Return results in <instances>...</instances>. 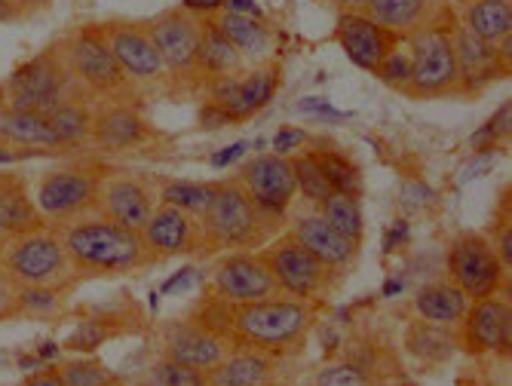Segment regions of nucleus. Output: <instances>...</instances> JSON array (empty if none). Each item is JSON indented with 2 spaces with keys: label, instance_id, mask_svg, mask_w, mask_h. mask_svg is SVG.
<instances>
[{
  "label": "nucleus",
  "instance_id": "nucleus-1",
  "mask_svg": "<svg viewBox=\"0 0 512 386\" xmlns=\"http://www.w3.org/2000/svg\"><path fill=\"white\" fill-rule=\"evenodd\" d=\"M188 316L218 334L230 350H252L289 362L307 350L319 307L286 295L252 304H227L206 292Z\"/></svg>",
  "mask_w": 512,
  "mask_h": 386
},
{
  "label": "nucleus",
  "instance_id": "nucleus-2",
  "mask_svg": "<svg viewBox=\"0 0 512 386\" xmlns=\"http://www.w3.org/2000/svg\"><path fill=\"white\" fill-rule=\"evenodd\" d=\"M56 230L80 279L123 276V273L154 267V258L145 246L142 233L126 230L99 212L62 221L56 224Z\"/></svg>",
  "mask_w": 512,
  "mask_h": 386
},
{
  "label": "nucleus",
  "instance_id": "nucleus-3",
  "mask_svg": "<svg viewBox=\"0 0 512 386\" xmlns=\"http://www.w3.org/2000/svg\"><path fill=\"white\" fill-rule=\"evenodd\" d=\"M203 227V255L215 252H255L264 249L273 236L283 233L286 218L267 215L252 203L243 184L227 175L215 181V197L200 218Z\"/></svg>",
  "mask_w": 512,
  "mask_h": 386
},
{
  "label": "nucleus",
  "instance_id": "nucleus-4",
  "mask_svg": "<svg viewBox=\"0 0 512 386\" xmlns=\"http://www.w3.org/2000/svg\"><path fill=\"white\" fill-rule=\"evenodd\" d=\"M0 270H4L19 288L43 285V288H56L62 295H68L80 282L59 239L56 224H40L0 246Z\"/></svg>",
  "mask_w": 512,
  "mask_h": 386
},
{
  "label": "nucleus",
  "instance_id": "nucleus-5",
  "mask_svg": "<svg viewBox=\"0 0 512 386\" xmlns=\"http://www.w3.org/2000/svg\"><path fill=\"white\" fill-rule=\"evenodd\" d=\"M111 169L96 160L62 163L37 178L31 200L46 224H62L99 209V190Z\"/></svg>",
  "mask_w": 512,
  "mask_h": 386
},
{
  "label": "nucleus",
  "instance_id": "nucleus-6",
  "mask_svg": "<svg viewBox=\"0 0 512 386\" xmlns=\"http://www.w3.org/2000/svg\"><path fill=\"white\" fill-rule=\"evenodd\" d=\"M80 95L89 99V95L77 86V80L71 77L59 46H50L46 53L19 65L4 83H0V99L13 108L34 111V114H50L59 105L80 99Z\"/></svg>",
  "mask_w": 512,
  "mask_h": 386
},
{
  "label": "nucleus",
  "instance_id": "nucleus-7",
  "mask_svg": "<svg viewBox=\"0 0 512 386\" xmlns=\"http://www.w3.org/2000/svg\"><path fill=\"white\" fill-rule=\"evenodd\" d=\"M56 46L71 77L89 99L96 95V99H105V102H132L135 86L126 80V74L114 62L99 25H83Z\"/></svg>",
  "mask_w": 512,
  "mask_h": 386
},
{
  "label": "nucleus",
  "instance_id": "nucleus-8",
  "mask_svg": "<svg viewBox=\"0 0 512 386\" xmlns=\"http://www.w3.org/2000/svg\"><path fill=\"white\" fill-rule=\"evenodd\" d=\"M258 252H261L264 264L270 267L273 279L279 282V288H283L286 298L322 307L325 298L335 292V285H338L335 270L329 264H322L316 255H310L289 230L273 236Z\"/></svg>",
  "mask_w": 512,
  "mask_h": 386
},
{
  "label": "nucleus",
  "instance_id": "nucleus-9",
  "mask_svg": "<svg viewBox=\"0 0 512 386\" xmlns=\"http://www.w3.org/2000/svg\"><path fill=\"white\" fill-rule=\"evenodd\" d=\"M408 37V53H411V80L405 86L414 99H439V95L460 92V74L454 59V40L451 25H421Z\"/></svg>",
  "mask_w": 512,
  "mask_h": 386
},
{
  "label": "nucleus",
  "instance_id": "nucleus-10",
  "mask_svg": "<svg viewBox=\"0 0 512 386\" xmlns=\"http://www.w3.org/2000/svg\"><path fill=\"white\" fill-rule=\"evenodd\" d=\"M276 83H279L276 65H258L249 74H227V77L206 80L203 86L209 92V105L200 111V120L206 123L209 117H215L212 123H243L273 99Z\"/></svg>",
  "mask_w": 512,
  "mask_h": 386
},
{
  "label": "nucleus",
  "instance_id": "nucleus-11",
  "mask_svg": "<svg viewBox=\"0 0 512 386\" xmlns=\"http://www.w3.org/2000/svg\"><path fill=\"white\" fill-rule=\"evenodd\" d=\"M145 31L160 53L169 83L172 86H203L197 71V43H200V22L188 10H166L145 22Z\"/></svg>",
  "mask_w": 512,
  "mask_h": 386
},
{
  "label": "nucleus",
  "instance_id": "nucleus-12",
  "mask_svg": "<svg viewBox=\"0 0 512 386\" xmlns=\"http://www.w3.org/2000/svg\"><path fill=\"white\" fill-rule=\"evenodd\" d=\"M445 267H448V279L470 301L497 295L500 285H503V276H509L482 230L457 233L451 239V246H448Z\"/></svg>",
  "mask_w": 512,
  "mask_h": 386
},
{
  "label": "nucleus",
  "instance_id": "nucleus-13",
  "mask_svg": "<svg viewBox=\"0 0 512 386\" xmlns=\"http://www.w3.org/2000/svg\"><path fill=\"white\" fill-rule=\"evenodd\" d=\"M209 295L227 304H252L279 298L283 288L273 279L261 252H230L215 261L209 276Z\"/></svg>",
  "mask_w": 512,
  "mask_h": 386
},
{
  "label": "nucleus",
  "instance_id": "nucleus-14",
  "mask_svg": "<svg viewBox=\"0 0 512 386\" xmlns=\"http://www.w3.org/2000/svg\"><path fill=\"white\" fill-rule=\"evenodd\" d=\"M105 46L111 50L114 62L120 65V71L126 74V80L138 89V86H172L166 65L160 59V53L154 50V43L145 31V22H105L99 25Z\"/></svg>",
  "mask_w": 512,
  "mask_h": 386
},
{
  "label": "nucleus",
  "instance_id": "nucleus-15",
  "mask_svg": "<svg viewBox=\"0 0 512 386\" xmlns=\"http://www.w3.org/2000/svg\"><path fill=\"white\" fill-rule=\"evenodd\" d=\"M512 341V307L506 298H479L470 301L467 316L457 325V347L467 356H509Z\"/></svg>",
  "mask_w": 512,
  "mask_h": 386
},
{
  "label": "nucleus",
  "instance_id": "nucleus-16",
  "mask_svg": "<svg viewBox=\"0 0 512 386\" xmlns=\"http://www.w3.org/2000/svg\"><path fill=\"white\" fill-rule=\"evenodd\" d=\"M157 138L151 120L135 108V102H102L92 108L89 144L105 154H135Z\"/></svg>",
  "mask_w": 512,
  "mask_h": 386
},
{
  "label": "nucleus",
  "instance_id": "nucleus-17",
  "mask_svg": "<svg viewBox=\"0 0 512 386\" xmlns=\"http://www.w3.org/2000/svg\"><path fill=\"white\" fill-rule=\"evenodd\" d=\"M234 178L243 184V190L252 197V203L258 209H264L267 215L286 218L298 184H295V169L289 157L279 154H258L249 163H243Z\"/></svg>",
  "mask_w": 512,
  "mask_h": 386
},
{
  "label": "nucleus",
  "instance_id": "nucleus-18",
  "mask_svg": "<svg viewBox=\"0 0 512 386\" xmlns=\"http://www.w3.org/2000/svg\"><path fill=\"white\" fill-rule=\"evenodd\" d=\"M151 184H154V178L111 169L102 181L96 212L105 215L108 221L126 227V230L142 233V227L148 224V218L157 209V203H154L157 190Z\"/></svg>",
  "mask_w": 512,
  "mask_h": 386
},
{
  "label": "nucleus",
  "instance_id": "nucleus-19",
  "mask_svg": "<svg viewBox=\"0 0 512 386\" xmlns=\"http://www.w3.org/2000/svg\"><path fill=\"white\" fill-rule=\"evenodd\" d=\"M157 350H160V359H169V362H178V365H191V368H200V371L218 368L230 353V347L221 341L218 334H212L209 328H203L191 316L163 322Z\"/></svg>",
  "mask_w": 512,
  "mask_h": 386
},
{
  "label": "nucleus",
  "instance_id": "nucleus-20",
  "mask_svg": "<svg viewBox=\"0 0 512 386\" xmlns=\"http://www.w3.org/2000/svg\"><path fill=\"white\" fill-rule=\"evenodd\" d=\"M142 239H145L154 264L172 261V258H188V255H203L200 218L181 212L175 206H166V203H160L154 209V215L142 227Z\"/></svg>",
  "mask_w": 512,
  "mask_h": 386
},
{
  "label": "nucleus",
  "instance_id": "nucleus-21",
  "mask_svg": "<svg viewBox=\"0 0 512 386\" xmlns=\"http://www.w3.org/2000/svg\"><path fill=\"white\" fill-rule=\"evenodd\" d=\"M335 37L344 46L350 62L371 74H375L378 65L405 40L402 34H393V31L375 25L365 13H341L338 25H335Z\"/></svg>",
  "mask_w": 512,
  "mask_h": 386
},
{
  "label": "nucleus",
  "instance_id": "nucleus-22",
  "mask_svg": "<svg viewBox=\"0 0 512 386\" xmlns=\"http://www.w3.org/2000/svg\"><path fill=\"white\" fill-rule=\"evenodd\" d=\"M451 40H454V59L460 74V92H479L488 83L509 77V65L500 59L494 43L473 37L463 25H451Z\"/></svg>",
  "mask_w": 512,
  "mask_h": 386
},
{
  "label": "nucleus",
  "instance_id": "nucleus-23",
  "mask_svg": "<svg viewBox=\"0 0 512 386\" xmlns=\"http://www.w3.org/2000/svg\"><path fill=\"white\" fill-rule=\"evenodd\" d=\"M289 233L298 239V243H301L310 255H316L322 264H329L332 270H350L353 261L359 258V249H362V243H353V239L341 236V233H338L329 221H325L316 209L298 212V215L292 218Z\"/></svg>",
  "mask_w": 512,
  "mask_h": 386
},
{
  "label": "nucleus",
  "instance_id": "nucleus-24",
  "mask_svg": "<svg viewBox=\"0 0 512 386\" xmlns=\"http://www.w3.org/2000/svg\"><path fill=\"white\" fill-rule=\"evenodd\" d=\"M0 141L22 154H65L68 148L56 135L46 114L22 111L0 99Z\"/></svg>",
  "mask_w": 512,
  "mask_h": 386
},
{
  "label": "nucleus",
  "instance_id": "nucleus-25",
  "mask_svg": "<svg viewBox=\"0 0 512 386\" xmlns=\"http://www.w3.org/2000/svg\"><path fill=\"white\" fill-rule=\"evenodd\" d=\"M46 224L25 187V178L16 172H0V246L13 236H22Z\"/></svg>",
  "mask_w": 512,
  "mask_h": 386
},
{
  "label": "nucleus",
  "instance_id": "nucleus-26",
  "mask_svg": "<svg viewBox=\"0 0 512 386\" xmlns=\"http://www.w3.org/2000/svg\"><path fill=\"white\" fill-rule=\"evenodd\" d=\"M457 328L448 325H433L427 319H411L405 325V353L421 362L424 368H439L448 365L457 356Z\"/></svg>",
  "mask_w": 512,
  "mask_h": 386
},
{
  "label": "nucleus",
  "instance_id": "nucleus-27",
  "mask_svg": "<svg viewBox=\"0 0 512 386\" xmlns=\"http://www.w3.org/2000/svg\"><path fill=\"white\" fill-rule=\"evenodd\" d=\"M286 362L252 350H230L227 359L209 371V386H267L279 377Z\"/></svg>",
  "mask_w": 512,
  "mask_h": 386
},
{
  "label": "nucleus",
  "instance_id": "nucleus-28",
  "mask_svg": "<svg viewBox=\"0 0 512 386\" xmlns=\"http://www.w3.org/2000/svg\"><path fill=\"white\" fill-rule=\"evenodd\" d=\"M470 310V298L460 292L451 279L442 282H427L421 292L414 295V313L417 319H427L433 325H448L457 328L460 319Z\"/></svg>",
  "mask_w": 512,
  "mask_h": 386
},
{
  "label": "nucleus",
  "instance_id": "nucleus-29",
  "mask_svg": "<svg viewBox=\"0 0 512 386\" xmlns=\"http://www.w3.org/2000/svg\"><path fill=\"white\" fill-rule=\"evenodd\" d=\"M243 68V56L234 50L215 22H200V43H197V71L200 80H215V77H227V74H237Z\"/></svg>",
  "mask_w": 512,
  "mask_h": 386
},
{
  "label": "nucleus",
  "instance_id": "nucleus-30",
  "mask_svg": "<svg viewBox=\"0 0 512 386\" xmlns=\"http://www.w3.org/2000/svg\"><path fill=\"white\" fill-rule=\"evenodd\" d=\"M215 28L234 43V50L243 56V59H264L267 50H270V28L264 19H255V16H243V13H221L215 19Z\"/></svg>",
  "mask_w": 512,
  "mask_h": 386
},
{
  "label": "nucleus",
  "instance_id": "nucleus-31",
  "mask_svg": "<svg viewBox=\"0 0 512 386\" xmlns=\"http://www.w3.org/2000/svg\"><path fill=\"white\" fill-rule=\"evenodd\" d=\"M362 13L375 25L405 37L421 25H427L430 0H368V7Z\"/></svg>",
  "mask_w": 512,
  "mask_h": 386
},
{
  "label": "nucleus",
  "instance_id": "nucleus-32",
  "mask_svg": "<svg viewBox=\"0 0 512 386\" xmlns=\"http://www.w3.org/2000/svg\"><path fill=\"white\" fill-rule=\"evenodd\" d=\"M463 28L485 43H497L512 34V0H470Z\"/></svg>",
  "mask_w": 512,
  "mask_h": 386
},
{
  "label": "nucleus",
  "instance_id": "nucleus-33",
  "mask_svg": "<svg viewBox=\"0 0 512 386\" xmlns=\"http://www.w3.org/2000/svg\"><path fill=\"white\" fill-rule=\"evenodd\" d=\"M154 190L160 203L175 206L194 218H203L212 197H215V181H181V178H154Z\"/></svg>",
  "mask_w": 512,
  "mask_h": 386
},
{
  "label": "nucleus",
  "instance_id": "nucleus-34",
  "mask_svg": "<svg viewBox=\"0 0 512 386\" xmlns=\"http://www.w3.org/2000/svg\"><path fill=\"white\" fill-rule=\"evenodd\" d=\"M316 212L329 221L341 236L353 239V243H362L365 236V221H362V206H359V197L356 193H344V190H332L329 197H325Z\"/></svg>",
  "mask_w": 512,
  "mask_h": 386
},
{
  "label": "nucleus",
  "instance_id": "nucleus-35",
  "mask_svg": "<svg viewBox=\"0 0 512 386\" xmlns=\"http://www.w3.org/2000/svg\"><path fill=\"white\" fill-rule=\"evenodd\" d=\"M56 129V135L62 138V144L71 148H80V144H89V129H92V105L89 99H71L65 105H59L56 111L46 114Z\"/></svg>",
  "mask_w": 512,
  "mask_h": 386
},
{
  "label": "nucleus",
  "instance_id": "nucleus-36",
  "mask_svg": "<svg viewBox=\"0 0 512 386\" xmlns=\"http://www.w3.org/2000/svg\"><path fill=\"white\" fill-rule=\"evenodd\" d=\"M313 154V160L319 163L322 175L329 178V184L335 190H344V193H356L359 197V187H362V172L359 166L341 151L335 144H316V148H307Z\"/></svg>",
  "mask_w": 512,
  "mask_h": 386
},
{
  "label": "nucleus",
  "instance_id": "nucleus-37",
  "mask_svg": "<svg viewBox=\"0 0 512 386\" xmlns=\"http://www.w3.org/2000/svg\"><path fill=\"white\" fill-rule=\"evenodd\" d=\"M292 160V169H295V184H298V193L307 200V203H313V206H319L329 193L335 190L332 184H329V178L322 175V169H319V163L313 160V154L310 151H298V154H292L289 157Z\"/></svg>",
  "mask_w": 512,
  "mask_h": 386
},
{
  "label": "nucleus",
  "instance_id": "nucleus-38",
  "mask_svg": "<svg viewBox=\"0 0 512 386\" xmlns=\"http://www.w3.org/2000/svg\"><path fill=\"white\" fill-rule=\"evenodd\" d=\"M145 386H209V371H200V368H191V365H178V362H169V359H157L145 377H142Z\"/></svg>",
  "mask_w": 512,
  "mask_h": 386
},
{
  "label": "nucleus",
  "instance_id": "nucleus-39",
  "mask_svg": "<svg viewBox=\"0 0 512 386\" xmlns=\"http://www.w3.org/2000/svg\"><path fill=\"white\" fill-rule=\"evenodd\" d=\"M488 236V243L494 246L500 264L512 267V197H509V187L500 190V203H497V212H494V221H491V233Z\"/></svg>",
  "mask_w": 512,
  "mask_h": 386
},
{
  "label": "nucleus",
  "instance_id": "nucleus-40",
  "mask_svg": "<svg viewBox=\"0 0 512 386\" xmlns=\"http://www.w3.org/2000/svg\"><path fill=\"white\" fill-rule=\"evenodd\" d=\"M59 374L65 380V386H111L117 380V374L102 365L99 359H68L59 362Z\"/></svg>",
  "mask_w": 512,
  "mask_h": 386
},
{
  "label": "nucleus",
  "instance_id": "nucleus-41",
  "mask_svg": "<svg viewBox=\"0 0 512 386\" xmlns=\"http://www.w3.org/2000/svg\"><path fill=\"white\" fill-rule=\"evenodd\" d=\"M62 307H65V295L56 292V288H43V285L19 288V316L50 319V316L62 313Z\"/></svg>",
  "mask_w": 512,
  "mask_h": 386
},
{
  "label": "nucleus",
  "instance_id": "nucleus-42",
  "mask_svg": "<svg viewBox=\"0 0 512 386\" xmlns=\"http://www.w3.org/2000/svg\"><path fill=\"white\" fill-rule=\"evenodd\" d=\"M310 386H384V383L371 380L368 374H362L356 365H350L344 359H335V362H325L316 368Z\"/></svg>",
  "mask_w": 512,
  "mask_h": 386
},
{
  "label": "nucleus",
  "instance_id": "nucleus-43",
  "mask_svg": "<svg viewBox=\"0 0 512 386\" xmlns=\"http://www.w3.org/2000/svg\"><path fill=\"white\" fill-rule=\"evenodd\" d=\"M387 86H393V89H405L408 86V80H411V53L405 50V46H396V50L378 65V71H375Z\"/></svg>",
  "mask_w": 512,
  "mask_h": 386
},
{
  "label": "nucleus",
  "instance_id": "nucleus-44",
  "mask_svg": "<svg viewBox=\"0 0 512 386\" xmlns=\"http://www.w3.org/2000/svg\"><path fill=\"white\" fill-rule=\"evenodd\" d=\"M301 144H310V135L298 126H286V129H279V135L273 138V154L279 157H292Z\"/></svg>",
  "mask_w": 512,
  "mask_h": 386
},
{
  "label": "nucleus",
  "instance_id": "nucleus-45",
  "mask_svg": "<svg viewBox=\"0 0 512 386\" xmlns=\"http://www.w3.org/2000/svg\"><path fill=\"white\" fill-rule=\"evenodd\" d=\"M19 316V285L0 270V319Z\"/></svg>",
  "mask_w": 512,
  "mask_h": 386
},
{
  "label": "nucleus",
  "instance_id": "nucleus-46",
  "mask_svg": "<svg viewBox=\"0 0 512 386\" xmlns=\"http://www.w3.org/2000/svg\"><path fill=\"white\" fill-rule=\"evenodd\" d=\"M22 386H65V380H62V374H59V365H46V368L28 374V377L22 380Z\"/></svg>",
  "mask_w": 512,
  "mask_h": 386
},
{
  "label": "nucleus",
  "instance_id": "nucleus-47",
  "mask_svg": "<svg viewBox=\"0 0 512 386\" xmlns=\"http://www.w3.org/2000/svg\"><path fill=\"white\" fill-rule=\"evenodd\" d=\"M491 132H494L500 141H503V138H509V102H506V105L491 117V123H488V129H485V138H488Z\"/></svg>",
  "mask_w": 512,
  "mask_h": 386
},
{
  "label": "nucleus",
  "instance_id": "nucleus-48",
  "mask_svg": "<svg viewBox=\"0 0 512 386\" xmlns=\"http://www.w3.org/2000/svg\"><path fill=\"white\" fill-rule=\"evenodd\" d=\"M224 10L227 13H243V16H255V19H264L255 0H224Z\"/></svg>",
  "mask_w": 512,
  "mask_h": 386
},
{
  "label": "nucleus",
  "instance_id": "nucleus-49",
  "mask_svg": "<svg viewBox=\"0 0 512 386\" xmlns=\"http://www.w3.org/2000/svg\"><path fill=\"white\" fill-rule=\"evenodd\" d=\"M224 7V0H181V10L188 13H218Z\"/></svg>",
  "mask_w": 512,
  "mask_h": 386
},
{
  "label": "nucleus",
  "instance_id": "nucleus-50",
  "mask_svg": "<svg viewBox=\"0 0 512 386\" xmlns=\"http://www.w3.org/2000/svg\"><path fill=\"white\" fill-rule=\"evenodd\" d=\"M246 151V144L240 141V144H234V148H227L224 154H215L212 157V163H218V166H224V163H230V160H234V157H240Z\"/></svg>",
  "mask_w": 512,
  "mask_h": 386
},
{
  "label": "nucleus",
  "instance_id": "nucleus-51",
  "mask_svg": "<svg viewBox=\"0 0 512 386\" xmlns=\"http://www.w3.org/2000/svg\"><path fill=\"white\" fill-rule=\"evenodd\" d=\"M341 7V13H362L368 7V0H335Z\"/></svg>",
  "mask_w": 512,
  "mask_h": 386
},
{
  "label": "nucleus",
  "instance_id": "nucleus-52",
  "mask_svg": "<svg viewBox=\"0 0 512 386\" xmlns=\"http://www.w3.org/2000/svg\"><path fill=\"white\" fill-rule=\"evenodd\" d=\"M111 386H145V383H123V380H120V377H117V380H114V383H111Z\"/></svg>",
  "mask_w": 512,
  "mask_h": 386
},
{
  "label": "nucleus",
  "instance_id": "nucleus-53",
  "mask_svg": "<svg viewBox=\"0 0 512 386\" xmlns=\"http://www.w3.org/2000/svg\"><path fill=\"white\" fill-rule=\"evenodd\" d=\"M267 386H292V383H286V380H279V377H276V380H273V383H267Z\"/></svg>",
  "mask_w": 512,
  "mask_h": 386
},
{
  "label": "nucleus",
  "instance_id": "nucleus-54",
  "mask_svg": "<svg viewBox=\"0 0 512 386\" xmlns=\"http://www.w3.org/2000/svg\"><path fill=\"white\" fill-rule=\"evenodd\" d=\"M405 386H408V383H405Z\"/></svg>",
  "mask_w": 512,
  "mask_h": 386
}]
</instances>
